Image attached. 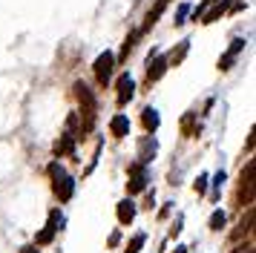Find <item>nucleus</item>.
Here are the masks:
<instances>
[{
	"label": "nucleus",
	"mask_w": 256,
	"mask_h": 253,
	"mask_svg": "<svg viewBox=\"0 0 256 253\" xmlns=\"http://www.w3.org/2000/svg\"><path fill=\"white\" fill-rule=\"evenodd\" d=\"M46 172L52 176V190H55V196H58L60 202H70L72 193H75V182H72L70 176H66V170L60 167L58 161H52Z\"/></svg>",
	"instance_id": "f257e3e1"
},
{
	"label": "nucleus",
	"mask_w": 256,
	"mask_h": 253,
	"mask_svg": "<svg viewBox=\"0 0 256 253\" xmlns=\"http://www.w3.org/2000/svg\"><path fill=\"white\" fill-rule=\"evenodd\" d=\"M147 164H141V161H132L130 164V182H127V193L136 196V193H144L147 190Z\"/></svg>",
	"instance_id": "f03ea898"
},
{
	"label": "nucleus",
	"mask_w": 256,
	"mask_h": 253,
	"mask_svg": "<svg viewBox=\"0 0 256 253\" xmlns=\"http://www.w3.org/2000/svg\"><path fill=\"white\" fill-rule=\"evenodd\" d=\"M92 69H95V78H98V84H101V86H106V84H110V78H112V69H116V55H112V52H101V55L95 58Z\"/></svg>",
	"instance_id": "7ed1b4c3"
},
{
	"label": "nucleus",
	"mask_w": 256,
	"mask_h": 253,
	"mask_svg": "<svg viewBox=\"0 0 256 253\" xmlns=\"http://www.w3.org/2000/svg\"><path fill=\"white\" fill-rule=\"evenodd\" d=\"M132 95H136V80L130 72H124L121 78H118V106H127L132 101Z\"/></svg>",
	"instance_id": "20e7f679"
},
{
	"label": "nucleus",
	"mask_w": 256,
	"mask_h": 253,
	"mask_svg": "<svg viewBox=\"0 0 256 253\" xmlns=\"http://www.w3.org/2000/svg\"><path fill=\"white\" fill-rule=\"evenodd\" d=\"M167 72V58L158 55V52H150V58H147V80H158Z\"/></svg>",
	"instance_id": "39448f33"
},
{
	"label": "nucleus",
	"mask_w": 256,
	"mask_h": 253,
	"mask_svg": "<svg viewBox=\"0 0 256 253\" xmlns=\"http://www.w3.org/2000/svg\"><path fill=\"white\" fill-rule=\"evenodd\" d=\"M156 152H158V144H156V138H152V132H150V136H144L138 141V161L141 164H150Z\"/></svg>",
	"instance_id": "423d86ee"
},
{
	"label": "nucleus",
	"mask_w": 256,
	"mask_h": 253,
	"mask_svg": "<svg viewBox=\"0 0 256 253\" xmlns=\"http://www.w3.org/2000/svg\"><path fill=\"white\" fill-rule=\"evenodd\" d=\"M55 156H72V158H75V136H72V132H64V136L55 141Z\"/></svg>",
	"instance_id": "0eeeda50"
},
{
	"label": "nucleus",
	"mask_w": 256,
	"mask_h": 253,
	"mask_svg": "<svg viewBox=\"0 0 256 253\" xmlns=\"http://www.w3.org/2000/svg\"><path fill=\"white\" fill-rule=\"evenodd\" d=\"M187 52H190V40H178V46H173V52L167 55V66H182Z\"/></svg>",
	"instance_id": "6e6552de"
},
{
	"label": "nucleus",
	"mask_w": 256,
	"mask_h": 253,
	"mask_svg": "<svg viewBox=\"0 0 256 253\" xmlns=\"http://www.w3.org/2000/svg\"><path fill=\"white\" fill-rule=\"evenodd\" d=\"M75 95H78V101L84 104V110H95V98H92V90L84 84V80H78L75 84Z\"/></svg>",
	"instance_id": "1a4fd4ad"
},
{
	"label": "nucleus",
	"mask_w": 256,
	"mask_h": 253,
	"mask_svg": "<svg viewBox=\"0 0 256 253\" xmlns=\"http://www.w3.org/2000/svg\"><path fill=\"white\" fill-rule=\"evenodd\" d=\"M116 213H118V222H121V224H130V222L136 218V204H132L130 198H124V202H118Z\"/></svg>",
	"instance_id": "9d476101"
},
{
	"label": "nucleus",
	"mask_w": 256,
	"mask_h": 253,
	"mask_svg": "<svg viewBox=\"0 0 256 253\" xmlns=\"http://www.w3.org/2000/svg\"><path fill=\"white\" fill-rule=\"evenodd\" d=\"M110 132H112L116 138L130 136V118H127V115H116V118L110 121Z\"/></svg>",
	"instance_id": "9b49d317"
},
{
	"label": "nucleus",
	"mask_w": 256,
	"mask_h": 253,
	"mask_svg": "<svg viewBox=\"0 0 256 253\" xmlns=\"http://www.w3.org/2000/svg\"><path fill=\"white\" fill-rule=\"evenodd\" d=\"M141 124H144V130H147V132H156V130H158V124H162V118H158V112H156L152 106H147V110L141 112Z\"/></svg>",
	"instance_id": "f8f14e48"
},
{
	"label": "nucleus",
	"mask_w": 256,
	"mask_h": 253,
	"mask_svg": "<svg viewBox=\"0 0 256 253\" xmlns=\"http://www.w3.org/2000/svg\"><path fill=\"white\" fill-rule=\"evenodd\" d=\"M167 3H170V0H158V3H156V9H150V12H147V20H144V26L138 29L141 34H144V32H147V29L152 26V23H156L158 18H162V12L167 9Z\"/></svg>",
	"instance_id": "ddd939ff"
},
{
	"label": "nucleus",
	"mask_w": 256,
	"mask_h": 253,
	"mask_svg": "<svg viewBox=\"0 0 256 253\" xmlns=\"http://www.w3.org/2000/svg\"><path fill=\"white\" fill-rule=\"evenodd\" d=\"M228 9H230V3H228V0H216V6H213L208 14H202V23H216Z\"/></svg>",
	"instance_id": "4468645a"
},
{
	"label": "nucleus",
	"mask_w": 256,
	"mask_h": 253,
	"mask_svg": "<svg viewBox=\"0 0 256 253\" xmlns=\"http://www.w3.org/2000/svg\"><path fill=\"white\" fill-rule=\"evenodd\" d=\"M138 38H141V32H138V29L127 34V40H124V46H121V60H127V55L132 52V49H136V40H138Z\"/></svg>",
	"instance_id": "2eb2a0df"
},
{
	"label": "nucleus",
	"mask_w": 256,
	"mask_h": 253,
	"mask_svg": "<svg viewBox=\"0 0 256 253\" xmlns=\"http://www.w3.org/2000/svg\"><path fill=\"white\" fill-rule=\"evenodd\" d=\"M250 228H254V210L248 213V218H242V224H239V230L233 233V242H239L242 236H248V233H250Z\"/></svg>",
	"instance_id": "dca6fc26"
},
{
	"label": "nucleus",
	"mask_w": 256,
	"mask_h": 253,
	"mask_svg": "<svg viewBox=\"0 0 256 253\" xmlns=\"http://www.w3.org/2000/svg\"><path fill=\"white\" fill-rule=\"evenodd\" d=\"M228 224V216H224V210H216L213 216H210V230H222Z\"/></svg>",
	"instance_id": "f3484780"
},
{
	"label": "nucleus",
	"mask_w": 256,
	"mask_h": 253,
	"mask_svg": "<svg viewBox=\"0 0 256 253\" xmlns=\"http://www.w3.org/2000/svg\"><path fill=\"white\" fill-rule=\"evenodd\" d=\"M52 239H55V230H52V228L46 224V228H44V230H40V233L35 236V244H49Z\"/></svg>",
	"instance_id": "a211bd4d"
},
{
	"label": "nucleus",
	"mask_w": 256,
	"mask_h": 253,
	"mask_svg": "<svg viewBox=\"0 0 256 253\" xmlns=\"http://www.w3.org/2000/svg\"><path fill=\"white\" fill-rule=\"evenodd\" d=\"M46 224L55 230V233H58L60 224H64V216H60V210H52V213H49V222H46Z\"/></svg>",
	"instance_id": "6ab92c4d"
},
{
	"label": "nucleus",
	"mask_w": 256,
	"mask_h": 253,
	"mask_svg": "<svg viewBox=\"0 0 256 253\" xmlns=\"http://www.w3.org/2000/svg\"><path fill=\"white\" fill-rule=\"evenodd\" d=\"M144 242H147V236H144V233H138V236H132V242H130L127 253H138L141 248H144Z\"/></svg>",
	"instance_id": "aec40b11"
},
{
	"label": "nucleus",
	"mask_w": 256,
	"mask_h": 253,
	"mask_svg": "<svg viewBox=\"0 0 256 253\" xmlns=\"http://www.w3.org/2000/svg\"><path fill=\"white\" fill-rule=\"evenodd\" d=\"M193 124H196V115H187L184 121H182V130H184V136H198L196 130H193Z\"/></svg>",
	"instance_id": "412c9836"
},
{
	"label": "nucleus",
	"mask_w": 256,
	"mask_h": 253,
	"mask_svg": "<svg viewBox=\"0 0 256 253\" xmlns=\"http://www.w3.org/2000/svg\"><path fill=\"white\" fill-rule=\"evenodd\" d=\"M187 12H190V6H187V3H182V6H178V12H176V26H182V23H184Z\"/></svg>",
	"instance_id": "4be33fe9"
},
{
	"label": "nucleus",
	"mask_w": 256,
	"mask_h": 253,
	"mask_svg": "<svg viewBox=\"0 0 256 253\" xmlns=\"http://www.w3.org/2000/svg\"><path fill=\"white\" fill-rule=\"evenodd\" d=\"M193 187H196V193H198V196H202V193H208V176H198Z\"/></svg>",
	"instance_id": "5701e85b"
},
{
	"label": "nucleus",
	"mask_w": 256,
	"mask_h": 253,
	"mask_svg": "<svg viewBox=\"0 0 256 253\" xmlns=\"http://www.w3.org/2000/svg\"><path fill=\"white\" fill-rule=\"evenodd\" d=\"M242 49H244V38H236V40L230 44V49H228V52H230V55H239Z\"/></svg>",
	"instance_id": "b1692460"
},
{
	"label": "nucleus",
	"mask_w": 256,
	"mask_h": 253,
	"mask_svg": "<svg viewBox=\"0 0 256 253\" xmlns=\"http://www.w3.org/2000/svg\"><path fill=\"white\" fill-rule=\"evenodd\" d=\"M224 178H228V176H224V172H216V178H213V187H216V190H219L222 184H224Z\"/></svg>",
	"instance_id": "393cba45"
},
{
	"label": "nucleus",
	"mask_w": 256,
	"mask_h": 253,
	"mask_svg": "<svg viewBox=\"0 0 256 253\" xmlns=\"http://www.w3.org/2000/svg\"><path fill=\"white\" fill-rule=\"evenodd\" d=\"M233 253H254V244H244V248H236Z\"/></svg>",
	"instance_id": "a878e982"
},
{
	"label": "nucleus",
	"mask_w": 256,
	"mask_h": 253,
	"mask_svg": "<svg viewBox=\"0 0 256 253\" xmlns=\"http://www.w3.org/2000/svg\"><path fill=\"white\" fill-rule=\"evenodd\" d=\"M20 253H38L35 244H26V248H20Z\"/></svg>",
	"instance_id": "bb28decb"
},
{
	"label": "nucleus",
	"mask_w": 256,
	"mask_h": 253,
	"mask_svg": "<svg viewBox=\"0 0 256 253\" xmlns=\"http://www.w3.org/2000/svg\"><path fill=\"white\" fill-rule=\"evenodd\" d=\"M173 253H187V248H182V244H178V248H176Z\"/></svg>",
	"instance_id": "cd10ccee"
}]
</instances>
